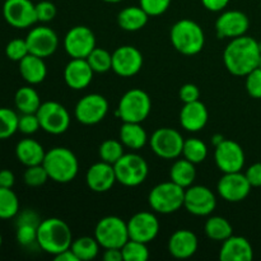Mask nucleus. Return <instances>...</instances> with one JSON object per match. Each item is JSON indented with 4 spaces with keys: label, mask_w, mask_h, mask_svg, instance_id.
<instances>
[{
    "label": "nucleus",
    "mask_w": 261,
    "mask_h": 261,
    "mask_svg": "<svg viewBox=\"0 0 261 261\" xmlns=\"http://www.w3.org/2000/svg\"><path fill=\"white\" fill-rule=\"evenodd\" d=\"M261 45L254 37L244 35L232 38L223 51V63L227 70L236 76H246L257 68Z\"/></svg>",
    "instance_id": "obj_1"
},
{
    "label": "nucleus",
    "mask_w": 261,
    "mask_h": 261,
    "mask_svg": "<svg viewBox=\"0 0 261 261\" xmlns=\"http://www.w3.org/2000/svg\"><path fill=\"white\" fill-rule=\"evenodd\" d=\"M73 234L69 224L60 218H47L37 227V245L50 255H58L70 249Z\"/></svg>",
    "instance_id": "obj_2"
},
{
    "label": "nucleus",
    "mask_w": 261,
    "mask_h": 261,
    "mask_svg": "<svg viewBox=\"0 0 261 261\" xmlns=\"http://www.w3.org/2000/svg\"><path fill=\"white\" fill-rule=\"evenodd\" d=\"M50 180L58 184H68L76 177L79 162L76 155L65 147H55L46 152L42 162Z\"/></svg>",
    "instance_id": "obj_3"
},
{
    "label": "nucleus",
    "mask_w": 261,
    "mask_h": 261,
    "mask_svg": "<svg viewBox=\"0 0 261 261\" xmlns=\"http://www.w3.org/2000/svg\"><path fill=\"white\" fill-rule=\"evenodd\" d=\"M170 38L173 47L186 56L198 55L205 45L203 28L191 19L177 20L171 28Z\"/></svg>",
    "instance_id": "obj_4"
},
{
    "label": "nucleus",
    "mask_w": 261,
    "mask_h": 261,
    "mask_svg": "<svg viewBox=\"0 0 261 261\" xmlns=\"http://www.w3.org/2000/svg\"><path fill=\"white\" fill-rule=\"evenodd\" d=\"M185 200V189L172 181L161 182L150 190L148 203L152 211L160 214H171L180 211Z\"/></svg>",
    "instance_id": "obj_5"
},
{
    "label": "nucleus",
    "mask_w": 261,
    "mask_h": 261,
    "mask_svg": "<svg viewBox=\"0 0 261 261\" xmlns=\"http://www.w3.org/2000/svg\"><path fill=\"white\" fill-rule=\"evenodd\" d=\"M152 101L149 94L139 88L125 92L117 106L116 115L122 122H143L150 114Z\"/></svg>",
    "instance_id": "obj_6"
},
{
    "label": "nucleus",
    "mask_w": 261,
    "mask_h": 261,
    "mask_svg": "<svg viewBox=\"0 0 261 261\" xmlns=\"http://www.w3.org/2000/svg\"><path fill=\"white\" fill-rule=\"evenodd\" d=\"M94 237L103 249H121L130 239L127 222L116 216L103 217L96 224Z\"/></svg>",
    "instance_id": "obj_7"
},
{
    "label": "nucleus",
    "mask_w": 261,
    "mask_h": 261,
    "mask_svg": "<svg viewBox=\"0 0 261 261\" xmlns=\"http://www.w3.org/2000/svg\"><path fill=\"white\" fill-rule=\"evenodd\" d=\"M114 168L117 182L127 188L142 185L149 173L147 161L137 153H125L115 163Z\"/></svg>",
    "instance_id": "obj_8"
},
{
    "label": "nucleus",
    "mask_w": 261,
    "mask_h": 261,
    "mask_svg": "<svg viewBox=\"0 0 261 261\" xmlns=\"http://www.w3.org/2000/svg\"><path fill=\"white\" fill-rule=\"evenodd\" d=\"M184 142L182 135L171 127H160L149 138L150 148L162 160H177L182 155Z\"/></svg>",
    "instance_id": "obj_9"
},
{
    "label": "nucleus",
    "mask_w": 261,
    "mask_h": 261,
    "mask_svg": "<svg viewBox=\"0 0 261 261\" xmlns=\"http://www.w3.org/2000/svg\"><path fill=\"white\" fill-rule=\"evenodd\" d=\"M41 129L53 135H60L70 126V115L68 110L56 101H47L41 103L37 110Z\"/></svg>",
    "instance_id": "obj_10"
},
{
    "label": "nucleus",
    "mask_w": 261,
    "mask_h": 261,
    "mask_svg": "<svg viewBox=\"0 0 261 261\" xmlns=\"http://www.w3.org/2000/svg\"><path fill=\"white\" fill-rule=\"evenodd\" d=\"M96 47V36L87 25H75L66 32L64 48L71 59H87Z\"/></svg>",
    "instance_id": "obj_11"
},
{
    "label": "nucleus",
    "mask_w": 261,
    "mask_h": 261,
    "mask_svg": "<svg viewBox=\"0 0 261 261\" xmlns=\"http://www.w3.org/2000/svg\"><path fill=\"white\" fill-rule=\"evenodd\" d=\"M109 102L102 94L89 93L82 97L75 105L74 116L83 125H96L106 117Z\"/></svg>",
    "instance_id": "obj_12"
},
{
    "label": "nucleus",
    "mask_w": 261,
    "mask_h": 261,
    "mask_svg": "<svg viewBox=\"0 0 261 261\" xmlns=\"http://www.w3.org/2000/svg\"><path fill=\"white\" fill-rule=\"evenodd\" d=\"M3 17L8 24L18 30L30 28L37 23L36 4L31 0H5L3 4Z\"/></svg>",
    "instance_id": "obj_13"
},
{
    "label": "nucleus",
    "mask_w": 261,
    "mask_h": 261,
    "mask_svg": "<svg viewBox=\"0 0 261 261\" xmlns=\"http://www.w3.org/2000/svg\"><path fill=\"white\" fill-rule=\"evenodd\" d=\"M217 206V198L206 186L191 185L185 189L184 208L196 217L211 216Z\"/></svg>",
    "instance_id": "obj_14"
},
{
    "label": "nucleus",
    "mask_w": 261,
    "mask_h": 261,
    "mask_svg": "<svg viewBox=\"0 0 261 261\" xmlns=\"http://www.w3.org/2000/svg\"><path fill=\"white\" fill-rule=\"evenodd\" d=\"M251 189V184L241 171L223 173L217 185L219 196L228 203H240L245 200L249 196Z\"/></svg>",
    "instance_id": "obj_15"
},
{
    "label": "nucleus",
    "mask_w": 261,
    "mask_h": 261,
    "mask_svg": "<svg viewBox=\"0 0 261 261\" xmlns=\"http://www.w3.org/2000/svg\"><path fill=\"white\" fill-rule=\"evenodd\" d=\"M214 161L223 173L239 172L245 166V152L241 145L231 139H224L216 145Z\"/></svg>",
    "instance_id": "obj_16"
},
{
    "label": "nucleus",
    "mask_w": 261,
    "mask_h": 261,
    "mask_svg": "<svg viewBox=\"0 0 261 261\" xmlns=\"http://www.w3.org/2000/svg\"><path fill=\"white\" fill-rule=\"evenodd\" d=\"M143 54L135 46L124 45L112 53V70L122 78L134 76L143 68Z\"/></svg>",
    "instance_id": "obj_17"
},
{
    "label": "nucleus",
    "mask_w": 261,
    "mask_h": 261,
    "mask_svg": "<svg viewBox=\"0 0 261 261\" xmlns=\"http://www.w3.org/2000/svg\"><path fill=\"white\" fill-rule=\"evenodd\" d=\"M127 229L132 240L149 244L160 233V221L152 212H139L127 221Z\"/></svg>",
    "instance_id": "obj_18"
},
{
    "label": "nucleus",
    "mask_w": 261,
    "mask_h": 261,
    "mask_svg": "<svg viewBox=\"0 0 261 261\" xmlns=\"http://www.w3.org/2000/svg\"><path fill=\"white\" fill-rule=\"evenodd\" d=\"M25 41H27L30 54L43 59L53 55L59 47L58 35L53 28L46 27V25L33 27L28 32Z\"/></svg>",
    "instance_id": "obj_19"
},
{
    "label": "nucleus",
    "mask_w": 261,
    "mask_h": 261,
    "mask_svg": "<svg viewBox=\"0 0 261 261\" xmlns=\"http://www.w3.org/2000/svg\"><path fill=\"white\" fill-rule=\"evenodd\" d=\"M250 19L241 10H227L216 20V32L218 38H236L246 35Z\"/></svg>",
    "instance_id": "obj_20"
},
{
    "label": "nucleus",
    "mask_w": 261,
    "mask_h": 261,
    "mask_svg": "<svg viewBox=\"0 0 261 261\" xmlns=\"http://www.w3.org/2000/svg\"><path fill=\"white\" fill-rule=\"evenodd\" d=\"M86 182L94 193H106L111 190L117 182L114 165L103 161L92 165L86 173Z\"/></svg>",
    "instance_id": "obj_21"
},
{
    "label": "nucleus",
    "mask_w": 261,
    "mask_h": 261,
    "mask_svg": "<svg viewBox=\"0 0 261 261\" xmlns=\"http://www.w3.org/2000/svg\"><path fill=\"white\" fill-rule=\"evenodd\" d=\"M94 71L87 59H71L64 69V81L69 88L81 91L87 88L93 79Z\"/></svg>",
    "instance_id": "obj_22"
},
{
    "label": "nucleus",
    "mask_w": 261,
    "mask_h": 261,
    "mask_svg": "<svg viewBox=\"0 0 261 261\" xmlns=\"http://www.w3.org/2000/svg\"><path fill=\"white\" fill-rule=\"evenodd\" d=\"M199 241L196 234L190 229H177L168 240V252L175 259H189L198 251Z\"/></svg>",
    "instance_id": "obj_23"
},
{
    "label": "nucleus",
    "mask_w": 261,
    "mask_h": 261,
    "mask_svg": "<svg viewBox=\"0 0 261 261\" xmlns=\"http://www.w3.org/2000/svg\"><path fill=\"white\" fill-rule=\"evenodd\" d=\"M208 119V109L200 99L190 103H184V107L181 109L180 124L184 129L190 133H198L204 129Z\"/></svg>",
    "instance_id": "obj_24"
},
{
    "label": "nucleus",
    "mask_w": 261,
    "mask_h": 261,
    "mask_svg": "<svg viewBox=\"0 0 261 261\" xmlns=\"http://www.w3.org/2000/svg\"><path fill=\"white\" fill-rule=\"evenodd\" d=\"M254 257V249L247 239L242 236L231 237L222 242L219 260L221 261H251Z\"/></svg>",
    "instance_id": "obj_25"
},
{
    "label": "nucleus",
    "mask_w": 261,
    "mask_h": 261,
    "mask_svg": "<svg viewBox=\"0 0 261 261\" xmlns=\"http://www.w3.org/2000/svg\"><path fill=\"white\" fill-rule=\"evenodd\" d=\"M19 73L28 84L36 86L45 81L47 75V66L43 61V58L28 54L19 61Z\"/></svg>",
    "instance_id": "obj_26"
},
{
    "label": "nucleus",
    "mask_w": 261,
    "mask_h": 261,
    "mask_svg": "<svg viewBox=\"0 0 261 261\" xmlns=\"http://www.w3.org/2000/svg\"><path fill=\"white\" fill-rule=\"evenodd\" d=\"M15 155L22 165L30 167V166L42 165L46 152L37 140L25 138V139L18 142L17 147H15Z\"/></svg>",
    "instance_id": "obj_27"
},
{
    "label": "nucleus",
    "mask_w": 261,
    "mask_h": 261,
    "mask_svg": "<svg viewBox=\"0 0 261 261\" xmlns=\"http://www.w3.org/2000/svg\"><path fill=\"white\" fill-rule=\"evenodd\" d=\"M149 15L140 5L126 7L117 14V24L127 32H137L147 25Z\"/></svg>",
    "instance_id": "obj_28"
},
{
    "label": "nucleus",
    "mask_w": 261,
    "mask_h": 261,
    "mask_svg": "<svg viewBox=\"0 0 261 261\" xmlns=\"http://www.w3.org/2000/svg\"><path fill=\"white\" fill-rule=\"evenodd\" d=\"M119 137L124 147L132 150L142 149L149 140L142 122H122Z\"/></svg>",
    "instance_id": "obj_29"
},
{
    "label": "nucleus",
    "mask_w": 261,
    "mask_h": 261,
    "mask_svg": "<svg viewBox=\"0 0 261 261\" xmlns=\"http://www.w3.org/2000/svg\"><path fill=\"white\" fill-rule=\"evenodd\" d=\"M40 224L37 216L33 212L27 211L22 213L17 222V241L22 246H30V245L37 242V227Z\"/></svg>",
    "instance_id": "obj_30"
},
{
    "label": "nucleus",
    "mask_w": 261,
    "mask_h": 261,
    "mask_svg": "<svg viewBox=\"0 0 261 261\" xmlns=\"http://www.w3.org/2000/svg\"><path fill=\"white\" fill-rule=\"evenodd\" d=\"M195 165L186 158L176 160L170 168V180L184 189H188L195 181Z\"/></svg>",
    "instance_id": "obj_31"
},
{
    "label": "nucleus",
    "mask_w": 261,
    "mask_h": 261,
    "mask_svg": "<svg viewBox=\"0 0 261 261\" xmlns=\"http://www.w3.org/2000/svg\"><path fill=\"white\" fill-rule=\"evenodd\" d=\"M40 94L37 93L35 88L30 86L20 87L14 94V105L15 109L20 114H36L41 106Z\"/></svg>",
    "instance_id": "obj_32"
},
{
    "label": "nucleus",
    "mask_w": 261,
    "mask_h": 261,
    "mask_svg": "<svg viewBox=\"0 0 261 261\" xmlns=\"http://www.w3.org/2000/svg\"><path fill=\"white\" fill-rule=\"evenodd\" d=\"M204 229H205V234L208 236V239L213 240V241L223 242L233 234L232 224L226 218L219 216H213L208 218Z\"/></svg>",
    "instance_id": "obj_33"
},
{
    "label": "nucleus",
    "mask_w": 261,
    "mask_h": 261,
    "mask_svg": "<svg viewBox=\"0 0 261 261\" xmlns=\"http://www.w3.org/2000/svg\"><path fill=\"white\" fill-rule=\"evenodd\" d=\"M99 247L101 245L98 244L96 237L83 236L73 240L70 249L73 250L79 261H89L96 259L99 252Z\"/></svg>",
    "instance_id": "obj_34"
},
{
    "label": "nucleus",
    "mask_w": 261,
    "mask_h": 261,
    "mask_svg": "<svg viewBox=\"0 0 261 261\" xmlns=\"http://www.w3.org/2000/svg\"><path fill=\"white\" fill-rule=\"evenodd\" d=\"M182 157L193 162L194 165H199L208 157V147L198 138H188L184 142Z\"/></svg>",
    "instance_id": "obj_35"
},
{
    "label": "nucleus",
    "mask_w": 261,
    "mask_h": 261,
    "mask_svg": "<svg viewBox=\"0 0 261 261\" xmlns=\"http://www.w3.org/2000/svg\"><path fill=\"white\" fill-rule=\"evenodd\" d=\"M19 213V199L12 189L0 188V219H12Z\"/></svg>",
    "instance_id": "obj_36"
},
{
    "label": "nucleus",
    "mask_w": 261,
    "mask_h": 261,
    "mask_svg": "<svg viewBox=\"0 0 261 261\" xmlns=\"http://www.w3.org/2000/svg\"><path fill=\"white\" fill-rule=\"evenodd\" d=\"M87 61L93 69L94 73L103 74L112 70V54L109 53L106 48L94 47V50L87 58Z\"/></svg>",
    "instance_id": "obj_37"
},
{
    "label": "nucleus",
    "mask_w": 261,
    "mask_h": 261,
    "mask_svg": "<svg viewBox=\"0 0 261 261\" xmlns=\"http://www.w3.org/2000/svg\"><path fill=\"white\" fill-rule=\"evenodd\" d=\"M19 115L12 109L0 107V140L8 139L18 132Z\"/></svg>",
    "instance_id": "obj_38"
},
{
    "label": "nucleus",
    "mask_w": 261,
    "mask_h": 261,
    "mask_svg": "<svg viewBox=\"0 0 261 261\" xmlns=\"http://www.w3.org/2000/svg\"><path fill=\"white\" fill-rule=\"evenodd\" d=\"M124 144L120 140L116 139H107L101 143L98 148V154L101 161L110 163V165H115L122 155L125 154L124 152Z\"/></svg>",
    "instance_id": "obj_39"
},
{
    "label": "nucleus",
    "mask_w": 261,
    "mask_h": 261,
    "mask_svg": "<svg viewBox=\"0 0 261 261\" xmlns=\"http://www.w3.org/2000/svg\"><path fill=\"white\" fill-rule=\"evenodd\" d=\"M147 245L129 239V241L121 247L124 261H147L149 259V250Z\"/></svg>",
    "instance_id": "obj_40"
},
{
    "label": "nucleus",
    "mask_w": 261,
    "mask_h": 261,
    "mask_svg": "<svg viewBox=\"0 0 261 261\" xmlns=\"http://www.w3.org/2000/svg\"><path fill=\"white\" fill-rule=\"evenodd\" d=\"M47 180H50V177H48V173L43 165L30 166L25 168L24 173H23V181L25 185L31 186V188H38V186L45 185Z\"/></svg>",
    "instance_id": "obj_41"
},
{
    "label": "nucleus",
    "mask_w": 261,
    "mask_h": 261,
    "mask_svg": "<svg viewBox=\"0 0 261 261\" xmlns=\"http://www.w3.org/2000/svg\"><path fill=\"white\" fill-rule=\"evenodd\" d=\"M28 54H30V50H28L25 38H14V40L9 41L8 45L5 46V55L12 61L19 63Z\"/></svg>",
    "instance_id": "obj_42"
},
{
    "label": "nucleus",
    "mask_w": 261,
    "mask_h": 261,
    "mask_svg": "<svg viewBox=\"0 0 261 261\" xmlns=\"http://www.w3.org/2000/svg\"><path fill=\"white\" fill-rule=\"evenodd\" d=\"M41 129L37 114H20L18 121V132L24 135H32Z\"/></svg>",
    "instance_id": "obj_43"
},
{
    "label": "nucleus",
    "mask_w": 261,
    "mask_h": 261,
    "mask_svg": "<svg viewBox=\"0 0 261 261\" xmlns=\"http://www.w3.org/2000/svg\"><path fill=\"white\" fill-rule=\"evenodd\" d=\"M172 0H139V5L148 13L149 17H158L166 13Z\"/></svg>",
    "instance_id": "obj_44"
},
{
    "label": "nucleus",
    "mask_w": 261,
    "mask_h": 261,
    "mask_svg": "<svg viewBox=\"0 0 261 261\" xmlns=\"http://www.w3.org/2000/svg\"><path fill=\"white\" fill-rule=\"evenodd\" d=\"M246 91L252 98H261V69L256 68L246 75Z\"/></svg>",
    "instance_id": "obj_45"
},
{
    "label": "nucleus",
    "mask_w": 261,
    "mask_h": 261,
    "mask_svg": "<svg viewBox=\"0 0 261 261\" xmlns=\"http://www.w3.org/2000/svg\"><path fill=\"white\" fill-rule=\"evenodd\" d=\"M56 10L55 4L48 0H42V2L36 4V15H37V22L41 23H47L51 22L54 18L56 17Z\"/></svg>",
    "instance_id": "obj_46"
},
{
    "label": "nucleus",
    "mask_w": 261,
    "mask_h": 261,
    "mask_svg": "<svg viewBox=\"0 0 261 261\" xmlns=\"http://www.w3.org/2000/svg\"><path fill=\"white\" fill-rule=\"evenodd\" d=\"M178 97H180L181 102L184 103H190V102H195L200 99V91H199L198 86L193 83H186L178 91Z\"/></svg>",
    "instance_id": "obj_47"
},
{
    "label": "nucleus",
    "mask_w": 261,
    "mask_h": 261,
    "mask_svg": "<svg viewBox=\"0 0 261 261\" xmlns=\"http://www.w3.org/2000/svg\"><path fill=\"white\" fill-rule=\"evenodd\" d=\"M252 188H261V162L250 166L245 172Z\"/></svg>",
    "instance_id": "obj_48"
},
{
    "label": "nucleus",
    "mask_w": 261,
    "mask_h": 261,
    "mask_svg": "<svg viewBox=\"0 0 261 261\" xmlns=\"http://www.w3.org/2000/svg\"><path fill=\"white\" fill-rule=\"evenodd\" d=\"M229 0H201V4L211 12H222L228 5Z\"/></svg>",
    "instance_id": "obj_49"
},
{
    "label": "nucleus",
    "mask_w": 261,
    "mask_h": 261,
    "mask_svg": "<svg viewBox=\"0 0 261 261\" xmlns=\"http://www.w3.org/2000/svg\"><path fill=\"white\" fill-rule=\"evenodd\" d=\"M15 184V176L10 170L0 171V188L12 189Z\"/></svg>",
    "instance_id": "obj_50"
},
{
    "label": "nucleus",
    "mask_w": 261,
    "mask_h": 261,
    "mask_svg": "<svg viewBox=\"0 0 261 261\" xmlns=\"http://www.w3.org/2000/svg\"><path fill=\"white\" fill-rule=\"evenodd\" d=\"M103 260L105 261H124L121 249H105Z\"/></svg>",
    "instance_id": "obj_51"
},
{
    "label": "nucleus",
    "mask_w": 261,
    "mask_h": 261,
    "mask_svg": "<svg viewBox=\"0 0 261 261\" xmlns=\"http://www.w3.org/2000/svg\"><path fill=\"white\" fill-rule=\"evenodd\" d=\"M55 260L56 261H79L78 257H76V255L74 254L73 250L71 249H68L65 250V251L60 252V254L55 255Z\"/></svg>",
    "instance_id": "obj_52"
},
{
    "label": "nucleus",
    "mask_w": 261,
    "mask_h": 261,
    "mask_svg": "<svg viewBox=\"0 0 261 261\" xmlns=\"http://www.w3.org/2000/svg\"><path fill=\"white\" fill-rule=\"evenodd\" d=\"M224 139H226V138H224L223 135H221V134H216V135H213V137H212V143H213L214 147H216V145H218L219 143L223 142Z\"/></svg>",
    "instance_id": "obj_53"
},
{
    "label": "nucleus",
    "mask_w": 261,
    "mask_h": 261,
    "mask_svg": "<svg viewBox=\"0 0 261 261\" xmlns=\"http://www.w3.org/2000/svg\"><path fill=\"white\" fill-rule=\"evenodd\" d=\"M102 2H105V3H111V4H116V3L122 2V0H102Z\"/></svg>",
    "instance_id": "obj_54"
},
{
    "label": "nucleus",
    "mask_w": 261,
    "mask_h": 261,
    "mask_svg": "<svg viewBox=\"0 0 261 261\" xmlns=\"http://www.w3.org/2000/svg\"><path fill=\"white\" fill-rule=\"evenodd\" d=\"M2 244H3V237L2 234H0V247H2Z\"/></svg>",
    "instance_id": "obj_55"
},
{
    "label": "nucleus",
    "mask_w": 261,
    "mask_h": 261,
    "mask_svg": "<svg viewBox=\"0 0 261 261\" xmlns=\"http://www.w3.org/2000/svg\"><path fill=\"white\" fill-rule=\"evenodd\" d=\"M257 68L261 69V56H260V60H259V65H257Z\"/></svg>",
    "instance_id": "obj_56"
}]
</instances>
